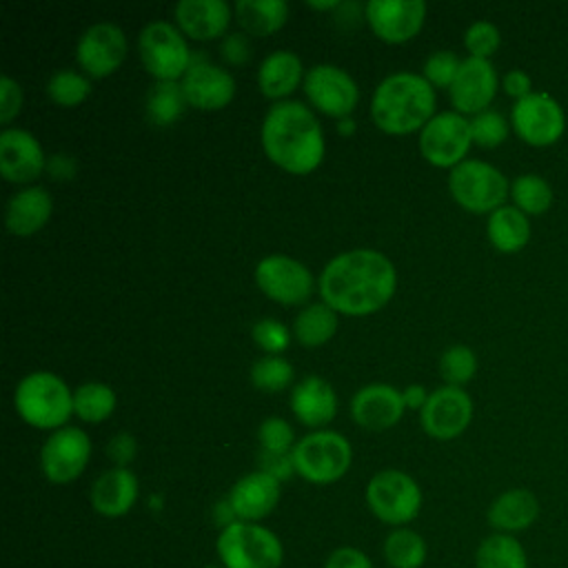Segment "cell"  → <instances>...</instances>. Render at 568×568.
Segmentation results:
<instances>
[{"label":"cell","mask_w":568,"mask_h":568,"mask_svg":"<svg viewBox=\"0 0 568 568\" xmlns=\"http://www.w3.org/2000/svg\"><path fill=\"white\" fill-rule=\"evenodd\" d=\"M501 44V31L490 20H475L464 31V47L473 58L490 60Z\"/></svg>","instance_id":"60d3db41"},{"label":"cell","mask_w":568,"mask_h":568,"mask_svg":"<svg viewBox=\"0 0 568 568\" xmlns=\"http://www.w3.org/2000/svg\"><path fill=\"white\" fill-rule=\"evenodd\" d=\"M470 133H473V144H479L484 149H495L506 142L510 133V120H506L495 109H486L470 118Z\"/></svg>","instance_id":"ab89813d"},{"label":"cell","mask_w":568,"mask_h":568,"mask_svg":"<svg viewBox=\"0 0 568 568\" xmlns=\"http://www.w3.org/2000/svg\"><path fill=\"white\" fill-rule=\"evenodd\" d=\"M186 109L180 82H155L146 95V115L155 126H171Z\"/></svg>","instance_id":"e575fe53"},{"label":"cell","mask_w":568,"mask_h":568,"mask_svg":"<svg viewBox=\"0 0 568 568\" xmlns=\"http://www.w3.org/2000/svg\"><path fill=\"white\" fill-rule=\"evenodd\" d=\"M364 18L371 31L388 42L402 44L419 33L426 20L424 0H368L364 4Z\"/></svg>","instance_id":"ac0fdd59"},{"label":"cell","mask_w":568,"mask_h":568,"mask_svg":"<svg viewBox=\"0 0 568 568\" xmlns=\"http://www.w3.org/2000/svg\"><path fill=\"white\" fill-rule=\"evenodd\" d=\"M138 53L142 67L155 82H178V78H184L193 58L182 31L166 20H153L142 27Z\"/></svg>","instance_id":"ba28073f"},{"label":"cell","mask_w":568,"mask_h":568,"mask_svg":"<svg viewBox=\"0 0 568 568\" xmlns=\"http://www.w3.org/2000/svg\"><path fill=\"white\" fill-rule=\"evenodd\" d=\"M135 453H138V442L131 433H124V430L115 433L106 444V455L118 468H126L135 459Z\"/></svg>","instance_id":"bcb514c9"},{"label":"cell","mask_w":568,"mask_h":568,"mask_svg":"<svg viewBox=\"0 0 568 568\" xmlns=\"http://www.w3.org/2000/svg\"><path fill=\"white\" fill-rule=\"evenodd\" d=\"M462 67V60L455 51L450 49H439L433 51L426 60H424V78L433 84V87H450L457 71Z\"/></svg>","instance_id":"7bdbcfd3"},{"label":"cell","mask_w":568,"mask_h":568,"mask_svg":"<svg viewBox=\"0 0 568 568\" xmlns=\"http://www.w3.org/2000/svg\"><path fill=\"white\" fill-rule=\"evenodd\" d=\"M293 366L282 355H264L251 366V384L264 393H280L293 382Z\"/></svg>","instance_id":"74e56055"},{"label":"cell","mask_w":568,"mask_h":568,"mask_svg":"<svg viewBox=\"0 0 568 568\" xmlns=\"http://www.w3.org/2000/svg\"><path fill=\"white\" fill-rule=\"evenodd\" d=\"M337 331V311H333L324 302L306 304L295 322H293V337L308 348L326 344Z\"/></svg>","instance_id":"4dcf8cb0"},{"label":"cell","mask_w":568,"mask_h":568,"mask_svg":"<svg viewBox=\"0 0 568 568\" xmlns=\"http://www.w3.org/2000/svg\"><path fill=\"white\" fill-rule=\"evenodd\" d=\"M473 419V399L462 386H439L430 390L424 408L419 410V424L426 435L435 439L459 437Z\"/></svg>","instance_id":"9a60e30c"},{"label":"cell","mask_w":568,"mask_h":568,"mask_svg":"<svg viewBox=\"0 0 568 568\" xmlns=\"http://www.w3.org/2000/svg\"><path fill=\"white\" fill-rule=\"evenodd\" d=\"M91 93L89 75L73 71V69H60L47 80V95L53 104L71 109L82 104Z\"/></svg>","instance_id":"8d00e7d4"},{"label":"cell","mask_w":568,"mask_h":568,"mask_svg":"<svg viewBox=\"0 0 568 568\" xmlns=\"http://www.w3.org/2000/svg\"><path fill=\"white\" fill-rule=\"evenodd\" d=\"M126 49V36L118 24L95 22L78 38L75 60L89 78H106L122 67Z\"/></svg>","instance_id":"2e32d148"},{"label":"cell","mask_w":568,"mask_h":568,"mask_svg":"<svg viewBox=\"0 0 568 568\" xmlns=\"http://www.w3.org/2000/svg\"><path fill=\"white\" fill-rule=\"evenodd\" d=\"M499 78L495 64L484 58H464L462 67L448 87L450 102L462 115H477L490 106L497 95Z\"/></svg>","instance_id":"d6986e66"},{"label":"cell","mask_w":568,"mask_h":568,"mask_svg":"<svg viewBox=\"0 0 568 568\" xmlns=\"http://www.w3.org/2000/svg\"><path fill=\"white\" fill-rule=\"evenodd\" d=\"M304 67L297 53L288 49L271 51L257 67V87L264 98L271 100H284L291 95L300 82H304Z\"/></svg>","instance_id":"83f0119b"},{"label":"cell","mask_w":568,"mask_h":568,"mask_svg":"<svg viewBox=\"0 0 568 568\" xmlns=\"http://www.w3.org/2000/svg\"><path fill=\"white\" fill-rule=\"evenodd\" d=\"M477 355L466 344L448 346L439 357V375L448 386H464L477 373Z\"/></svg>","instance_id":"f35d334b"},{"label":"cell","mask_w":568,"mask_h":568,"mask_svg":"<svg viewBox=\"0 0 568 568\" xmlns=\"http://www.w3.org/2000/svg\"><path fill=\"white\" fill-rule=\"evenodd\" d=\"M384 559L393 568H422L426 561V541L410 528H395L384 541Z\"/></svg>","instance_id":"d590c367"},{"label":"cell","mask_w":568,"mask_h":568,"mask_svg":"<svg viewBox=\"0 0 568 568\" xmlns=\"http://www.w3.org/2000/svg\"><path fill=\"white\" fill-rule=\"evenodd\" d=\"M541 513L539 499L528 488H508L488 506V524L504 535H515L530 528Z\"/></svg>","instance_id":"4316f807"},{"label":"cell","mask_w":568,"mask_h":568,"mask_svg":"<svg viewBox=\"0 0 568 568\" xmlns=\"http://www.w3.org/2000/svg\"><path fill=\"white\" fill-rule=\"evenodd\" d=\"M435 87L422 73L397 71L375 87L371 118L384 133L406 135L422 131L435 115Z\"/></svg>","instance_id":"3957f363"},{"label":"cell","mask_w":568,"mask_h":568,"mask_svg":"<svg viewBox=\"0 0 568 568\" xmlns=\"http://www.w3.org/2000/svg\"><path fill=\"white\" fill-rule=\"evenodd\" d=\"M430 393H426V388L422 384H408L404 390H402V397H404V406L406 408H415V410H422L426 399H428Z\"/></svg>","instance_id":"f5cc1de1"},{"label":"cell","mask_w":568,"mask_h":568,"mask_svg":"<svg viewBox=\"0 0 568 568\" xmlns=\"http://www.w3.org/2000/svg\"><path fill=\"white\" fill-rule=\"evenodd\" d=\"M355 120L351 118V115H346V118H339L337 120V133L339 135H344V138H348V135H353L355 133Z\"/></svg>","instance_id":"db71d44e"},{"label":"cell","mask_w":568,"mask_h":568,"mask_svg":"<svg viewBox=\"0 0 568 568\" xmlns=\"http://www.w3.org/2000/svg\"><path fill=\"white\" fill-rule=\"evenodd\" d=\"M257 439L268 453H291L295 446V433L282 417H266L257 428Z\"/></svg>","instance_id":"ee69618b"},{"label":"cell","mask_w":568,"mask_h":568,"mask_svg":"<svg viewBox=\"0 0 568 568\" xmlns=\"http://www.w3.org/2000/svg\"><path fill=\"white\" fill-rule=\"evenodd\" d=\"M22 109V87L11 78L2 75L0 78V122L11 124V120L20 113Z\"/></svg>","instance_id":"f6af8a7d"},{"label":"cell","mask_w":568,"mask_h":568,"mask_svg":"<svg viewBox=\"0 0 568 568\" xmlns=\"http://www.w3.org/2000/svg\"><path fill=\"white\" fill-rule=\"evenodd\" d=\"M280 490L282 488L275 477H271L264 470H255L240 477L233 484L229 493V501L240 521L255 524L273 513V508L280 501Z\"/></svg>","instance_id":"7402d4cb"},{"label":"cell","mask_w":568,"mask_h":568,"mask_svg":"<svg viewBox=\"0 0 568 568\" xmlns=\"http://www.w3.org/2000/svg\"><path fill=\"white\" fill-rule=\"evenodd\" d=\"M215 548L224 568H280L284 559L280 537L251 521H235L222 528Z\"/></svg>","instance_id":"52a82bcc"},{"label":"cell","mask_w":568,"mask_h":568,"mask_svg":"<svg viewBox=\"0 0 568 568\" xmlns=\"http://www.w3.org/2000/svg\"><path fill=\"white\" fill-rule=\"evenodd\" d=\"M510 200L528 217H537L550 211L555 202V191L550 182L539 173H519L510 182Z\"/></svg>","instance_id":"1f68e13d"},{"label":"cell","mask_w":568,"mask_h":568,"mask_svg":"<svg viewBox=\"0 0 568 568\" xmlns=\"http://www.w3.org/2000/svg\"><path fill=\"white\" fill-rule=\"evenodd\" d=\"M115 402V393L109 384L84 382L73 390V415L82 422L100 424L113 415Z\"/></svg>","instance_id":"836d02e7"},{"label":"cell","mask_w":568,"mask_h":568,"mask_svg":"<svg viewBox=\"0 0 568 568\" xmlns=\"http://www.w3.org/2000/svg\"><path fill=\"white\" fill-rule=\"evenodd\" d=\"M473 144L470 120L457 111L435 113L419 131V153L437 169H455Z\"/></svg>","instance_id":"8fae6325"},{"label":"cell","mask_w":568,"mask_h":568,"mask_svg":"<svg viewBox=\"0 0 568 568\" xmlns=\"http://www.w3.org/2000/svg\"><path fill=\"white\" fill-rule=\"evenodd\" d=\"M47 169L38 138L24 129L4 126L0 133V173L11 184H29Z\"/></svg>","instance_id":"ffe728a7"},{"label":"cell","mask_w":568,"mask_h":568,"mask_svg":"<svg viewBox=\"0 0 568 568\" xmlns=\"http://www.w3.org/2000/svg\"><path fill=\"white\" fill-rule=\"evenodd\" d=\"M255 284L273 302L284 306L302 304L313 293V273L291 255H266L255 264Z\"/></svg>","instance_id":"7c38bea8"},{"label":"cell","mask_w":568,"mask_h":568,"mask_svg":"<svg viewBox=\"0 0 568 568\" xmlns=\"http://www.w3.org/2000/svg\"><path fill=\"white\" fill-rule=\"evenodd\" d=\"M308 7H311V9H320V11H326V9H339L342 4H339L337 0H333V2H308Z\"/></svg>","instance_id":"11a10c76"},{"label":"cell","mask_w":568,"mask_h":568,"mask_svg":"<svg viewBox=\"0 0 568 568\" xmlns=\"http://www.w3.org/2000/svg\"><path fill=\"white\" fill-rule=\"evenodd\" d=\"M253 342L266 353V355H280L282 351L288 348L291 344V333L288 328L275 320V317H262L253 324L251 328Z\"/></svg>","instance_id":"b9f144b4"},{"label":"cell","mask_w":568,"mask_h":568,"mask_svg":"<svg viewBox=\"0 0 568 568\" xmlns=\"http://www.w3.org/2000/svg\"><path fill=\"white\" fill-rule=\"evenodd\" d=\"M477 568H528L524 546L515 535L495 532L486 537L475 552Z\"/></svg>","instance_id":"d6a6232c"},{"label":"cell","mask_w":568,"mask_h":568,"mask_svg":"<svg viewBox=\"0 0 568 568\" xmlns=\"http://www.w3.org/2000/svg\"><path fill=\"white\" fill-rule=\"evenodd\" d=\"M260 470L268 473L271 477H275L280 484L291 479L295 475V464H293V455L291 453H268L262 450L260 453Z\"/></svg>","instance_id":"7dc6e473"},{"label":"cell","mask_w":568,"mask_h":568,"mask_svg":"<svg viewBox=\"0 0 568 568\" xmlns=\"http://www.w3.org/2000/svg\"><path fill=\"white\" fill-rule=\"evenodd\" d=\"M501 89L506 95H510L515 102L530 95L532 89V78L524 69H510L501 78Z\"/></svg>","instance_id":"f907efd6"},{"label":"cell","mask_w":568,"mask_h":568,"mask_svg":"<svg viewBox=\"0 0 568 568\" xmlns=\"http://www.w3.org/2000/svg\"><path fill=\"white\" fill-rule=\"evenodd\" d=\"M206 568H220V566H206Z\"/></svg>","instance_id":"9f6ffc18"},{"label":"cell","mask_w":568,"mask_h":568,"mask_svg":"<svg viewBox=\"0 0 568 568\" xmlns=\"http://www.w3.org/2000/svg\"><path fill=\"white\" fill-rule=\"evenodd\" d=\"M291 410L304 426L320 428L337 413L335 388L317 375H306L291 390Z\"/></svg>","instance_id":"484cf974"},{"label":"cell","mask_w":568,"mask_h":568,"mask_svg":"<svg viewBox=\"0 0 568 568\" xmlns=\"http://www.w3.org/2000/svg\"><path fill=\"white\" fill-rule=\"evenodd\" d=\"M47 171L55 180H71L75 175V160L67 153H55L47 158Z\"/></svg>","instance_id":"816d5d0a"},{"label":"cell","mask_w":568,"mask_h":568,"mask_svg":"<svg viewBox=\"0 0 568 568\" xmlns=\"http://www.w3.org/2000/svg\"><path fill=\"white\" fill-rule=\"evenodd\" d=\"M510 126L528 146H552L566 131V111L548 91H532L510 109Z\"/></svg>","instance_id":"30bf717a"},{"label":"cell","mask_w":568,"mask_h":568,"mask_svg":"<svg viewBox=\"0 0 568 568\" xmlns=\"http://www.w3.org/2000/svg\"><path fill=\"white\" fill-rule=\"evenodd\" d=\"M235 18L248 36L264 38L286 24L288 4L284 0H240L235 2Z\"/></svg>","instance_id":"f546056e"},{"label":"cell","mask_w":568,"mask_h":568,"mask_svg":"<svg viewBox=\"0 0 568 568\" xmlns=\"http://www.w3.org/2000/svg\"><path fill=\"white\" fill-rule=\"evenodd\" d=\"M486 235L493 248H497L499 253H506V255L519 253L521 248H526L532 235L530 217L521 213L517 206L504 204L488 215Z\"/></svg>","instance_id":"f1b7e54d"},{"label":"cell","mask_w":568,"mask_h":568,"mask_svg":"<svg viewBox=\"0 0 568 568\" xmlns=\"http://www.w3.org/2000/svg\"><path fill=\"white\" fill-rule=\"evenodd\" d=\"M402 390L390 384H366L351 397V417L366 430L393 428L404 415Z\"/></svg>","instance_id":"44dd1931"},{"label":"cell","mask_w":568,"mask_h":568,"mask_svg":"<svg viewBox=\"0 0 568 568\" xmlns=\"http://www.w3.org/2000/svg\"><path fill=\"white\" fill-rule=\"evenodd\" d=\"M220 53L229 64H244L251 58V44L246 40L244 33L235 31V33H226L222 44H220Z\"/></svg>","instance_id":"c3c4849f"},{"label":"cell","mask_w":568,"mask_h":568,"mask_svg":"<svg viewBox=\"0 0 568 568\" xmlns=\"http://www.w3.org/2000/svg\"><path fill=\"white\" fill-rule=\"evenodd\" d=\"M266 158L293 175L315 171L324 160V133L315 113L297 100L275 102L260 129Z\"/></svg>","instance_id":"7a4b0ae2"},{"label":"cell","mask_w":568,"mask_h":568,"mask_svg":"<svg viewBox=\"0 0 568 568\" xmlns=\"http://www.w3.org/2000/svg\"><path fill=\"white\" fill-rule=\"evenodd\" d=\"M53 200L44 186L31 184L7 200L4 224L11 235L29 237L38 233L51 217Z\"/></svg>","instance_id":"603a6c76"},{"label":"cell","mask_w":568,"mask_h":568,"mask_svg":"<svg viewBox=\"0 0 568 568\" xmlns=\"http://www.w3.org/2000/svg\"><path fill=\"white\" fill-rule=\"evenodd\" d=\"M324 568H373V561L362 550L344 546L328 555Z\"/></svg>","instance_id":"681fc988"},{"label":"cell","mask_w":568,"mask_h":568,"mask_svg":"<svg viewBox=\"0 0 568 568\" xmlns=\"http://www.w3.org/2000/svg\"><path fill=\"white\" fill-rule=\"evenodd\" d=\"M397 288L393 262L373 248L331 257L320 273L322 302L344 315H368L390 302Z\"/></svg>","instance_id":"6da1fadb"},{"label":"cell","mask_w":568,"mask_h":568,"mask_svg":"<svg viewBox=\"0 0 568 568\" xmlns=\"http://www.w3.org/2000/svg\"><path fill=\"white\" fill-rule=\"evenodd\" d=\"M448 191L462 209L490 215L510 197V182L495 164L466 158L450 169Z\"/></svg>","instance_id":"8992f818"},{"label":"cell","mask_w":568,"mask_h":568,"mask_svg":"<svg viewBox=\"0 0 568 568\" xmlns=\"http://www.w3.org/2000/svg\"><path fill=\"white\" fill-rule=\"evenodd\" d=\"M180 84L186 104L200 111H220L235 98V78L224 67L213 64L204 51L191 58Z\"/></svg>","instance_id":"e0dca14e"},{"label":"cell","mask_w":568,"mask_h":568,"mask_svg":"<svg viewBox=\"0 0 568 568\" xmlns=\"http://www.w3.org/2000/svg\"><path fill=\"white\" fill-rule=\"evenodd\" d=\"M295 473L311 484H333L342 479L351 466L353 448L337 430H313L295 442L293 450Z\"/></svg>","instance_id":"5b68a950"},{"label":"cell","mask_w":568,"mask_h":568,"mask_svg":"<svg viewBox=\"0 0 568 568\" xmlns=\"http://www.w3.org/2000/svg\"><path fill=\"white\" fill-rule=\"evenodd\" d=\"M178 29L193 40L224 36L231 22V7L224 0H180L173 7Z\"/></svg>","instance_id":"cb8c5ba5"},{"label":"cell","mask_w":568,"mask_h":568,"mask_svg":"<svg viewBox=\"0 0 568 568\" xmlns=\"http://www.w3.org/2000/svg\"><path fill=\"white\" fill-rule=\"evenodd\" d=\"M364 497L379 521L397 528L413 521L422 508V490L417 481L408 473L395 468L375 473L366 484Z\"/></svg>","instance_id":"9c48e42d"},{"label":"cell","mask_w":568,"mask_h":568,"mask_svg":"<svg viewBox=\"0 0 568 568\" xmlns=\"http://www.w3.org/2000/svg\"><path fill=\"white\" fill-rule=\"evenodd\" d=\"M138 490V477L129 468L113 466L98 475L91 486L89 499L93 510L102 517H122L133 508Z\"/></svg>","instance_id":"d4e9b609"},{"label":"cell","mask_w":568,"mask_h":568,"mask_svg":"<svg viewBox=\"0 0 568 568\" xmlns=\"http://www.w3.org/2000/svg\"><path fill=\"white\" fill-rule=\"evenodd\" d=\"M304 93L308 102L331 118H346L359 100L355 78L335 64H315L304 75Z\"/></svg>","instance_id":"5bb4252c"},{"label":"cell","mask_w":568,"mask_h":568,"mask_svg":"<svg viewBox=\"0 0 568 568\" xmlns=\"http://www.w3.org/2000/svg\"><path fill=\"white\" fill-rule=\"evenodd\" d=\"M91 457V439L78 426L53 430L40 450V466L51 484H69L78 479Z\"/></svg>","instance_id":"4fadbf2b"},{"label":"cell","mask_w":568,"mask_h":568,"mask_svg":"<svg viewBox=\"0 0 568 568\" xmlns=\"http://www.w3.org/2000/svg\"><path fill=\"white\" fill-rule=\"evenodd\" d=\"M13 406L29 426L58 430L73 415V393L58 375L49 371H33L18 382L13 390Z\"/></svg>","instance_id":"277c9868"}]
</instances>
